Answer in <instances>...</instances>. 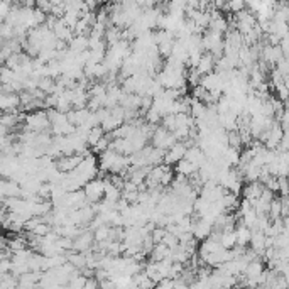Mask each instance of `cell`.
<instances>
[{
	"label": "cell",
	"instance_id": "cell-11",
	"mask_svg": "<svg viewBox=\"0 0 289 289\" xmlns=\"http://www.w3.org/2000/svg\"><path fill=\"white\" fill-rule=\"evenodd\" d=\"M105 136V132L102 130V127H93L92 130L88 132V137H86V144L88 145H97V142L102 139V137Z\"/></svg>",
	"mask_w": 289,
	"mask_h": 289
},
{
	"label": "cell",
	"instance_id": "cell-5",
	"mask_svg": "<svg viewBox=\"0 0 289 289\" xmlns=\"http://www.w3.org/2000/svg\"><path fill=\"white\" fill-rule=\"evenodd\" d=\"M264 240H266V235H264L262 232L251 230V242H249V249H252L259 257H262V252H264V249H266Z\"/></svg>",
	"mask_w": 289,
	"mask_h": 289
},
{
	"label": "cell",
	"instance_id": "cell-12",
	"mask_svg": "<svg viewBox=\"0 0 289 289\" xmlns=\"http://www.w3.org/2000/svg\"><path fill=\"white\" fill-rule=\"evenodd\" d=\"M26 245H27L26 239H15V240H12V242H10V249L14 252H19V251H24V249H26Z\"/></svg>",
	"mask_w": 289,
	"mask_h": 289
},
{
	"label": "cell",
	"instance_id": "cell-1",
	"mask_svg": "<svg viewBox=\"0 0 289 289\" xmlns=\"http://www.w3.org/2000/svg\"><path fill=\"white\" fill-rule=\"evenodd\" d=\"M83 193H85V198L90 205H95L104 198V180H95L88 181L85 186H83Z\"/></svg>",
	"mask_w": 289,
	"mask_h": 289
},
{
	"label": "cell",
	"instance_id": "cell-3",
	"mask_svg": "<svg viewBox=\"0 0 289 289\" xmlns=\"http://www.w3.org/2000/svg\"><path fill=\"white\" fill-rule=\"evenodd\" d=\"M95 242L93 239V232L92 230H81L80 235L76 239H73V251L80 252V254H85L92 249V245Z\"/></svg>",
	"mask_w": 289,
	"mask_h": 289
},
{
	"label": "cell",
	"instance_id": "cell-6",
	"mask_svg": "<svg viewBox=\"0 0 289 289\" xmlns=\"http://www.w3.org/2000/svg\"><path fill=\"white\" fill-rule=\"evenodd\" d=\"M233 232H235V237H237V245H240V247H249V242H251V230H249L245 225L240 223V221H237Z\"/></svg>",
	"mask_w": 289,
	"mask_h": 289
},
{
	"label": "cell",
	"instance_id": "cell-10",
	"mask_svg": "<svg viewBox=\"0 0 289 289\" xmlns=\"http://www.w3.org/2000/svg\"><path fill=\"white\" fill-rule=\"evenodd\" d=\"M220 245L221 249H225V251H230L237 245V237H235V232L230 230V232H221L220 235Z\"/></svg>",
	"mask_w": 289,
	"mask_h": 289
},
{
	"label": "cell",
	"instance_id": "cell-13",
	"mask_svg": "<svg viewBox=\"0 0 289 289\" xmlns=\"http://www.w3.org/2000/svg\"><path fill=\"white\" fill-rule=\"evenodd\" d=\"M154 289H174V281L171 279H162L154 286Z\"/></svg>",
	"mask_w": 289,
	"mask_h": 289
},
{
	"label": "cell",
	"instance_id": "cell-2",
	"mask_svg": "<svg viewBox=\"0 0 289 289\" xmlns=\"http://www.w3.org/2000/svg\"><path fill=\"white\" fill-rule=\"evenodd\" d=\"M26 127H27V130H31V132H34V134L46 130L47 127H49V120H47L46 112H39V110H36V112L31 113V115L26 118Z\"/></svg>",
	"mask_w": 289,
	"mask_h": 289
},
{
	"label": "cell",
	"instance_id": "cell-14",
	"mask_svg": "<svg viewBox=\"0 0 289 289\" xmlns=\"http://www.w3.org/2000/svg\"><path fill=\"white\" fill-rule=\"evenodd\" d=\"M83 289H98V281L95 278L86 279V283H85V286H83Z\"/></svg>",
	"mask_w": 289,
	"mask_h": 289
},
{
	"label": "cell",
	"instance_id": "cell-9",
	"mask_svg": "<svg viewBox=\"0 0 289 289\" xmlns=\"http://www.w3.org/2000/svg\"><path fill=\"white\" fill-rule=\"evenodd\" d=\"M169 255H171V251L164 244H156L150 252V262H161V260L169 259Z\"/></svg>",
	"mask_w": 289,
	"mask_h": 289
},
{
	"label": "cell",
	"instance_id": "cell-16",
	"mask_svg": "<svg viewBox=\"0 0 289 289\" xmlns=\"http://www.w3.org/2000/svg\"><path fill=\"white\" fill-rule=\"evenodd\" d=\"M0 117H2V112H0Z\"/></svg>",
	"mask_w": 289,
	"mask_h": 289
},
{
	"label": "cell",
	"instance_id": "cell-4",
	"mask_svg": "<svg viewBox=\"0 0 289 289\" xmlns=\"http://www.w3.org/2000/svg\"><path fill=\"white\" fill-rule=\"evenodd\" d=\"M195 70H196V73L200 74V76H205V74H208V73H213V70H215V58H213L210 53H203V56H201L200 63H198V66Z\"/></svg>",
	"mask_w": 289,
	"mask_h": 289
},
{
	"label": "cell",
	"instance_id": "cell-7",
	"mask_svg": "<svg viewBox=\"0 0 289 289\" xmlns=\"http://www.w3.org/2000/svg\"><path fill=\"white\" fill-rule=\"evenodd\" d=\"M264 262L260 259H257V260H252V262H249L247 264V267H245V271H244V276L247 279H254V278H259L260 274L264 272Z\"/></svg>",
	"mask_w": 289,
	"mask_h": 289
},
{
	"label": "cell",
	"instance_id": "cell-8",
	"mask_svg": "<svg viewBox=\"0 0 289 289\" xmlns=\"http://www.w3.org/2000/svg\"><path fill=\"white\" fill-rule=\"evenodd\" d=\"M174 171L180 174V176L189 178V176H193V174L198 173V166L191 164V162H188L186 159H181L180 162H176V166H174Z\"/></svg>",
	"mask_w": 289,
	"mask_h": 289
},
{
	"label": "cell",
	"instance_id": "cell-15",
	"mask_svg": "<svg viewBox=\"0 0 289 289\" xmlns=\"http://www.w3.org/2000/svg\"><path fill=\"white\" fill-rule=\"evenodd\" d=\"M2 223H5V217H3V213L0 212V225H2Z\"/></svg>",
	"mask_w": 289,
	"mask_h": 289
}]
</instances>
